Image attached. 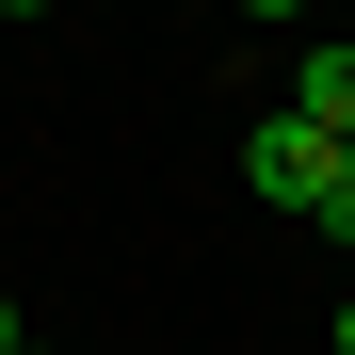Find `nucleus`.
<instances>
[{"label": "nucleus", "instance_id": "f257e3e1", "mask_svg": "<svg viewBox=\"0 0 355 355\" xmlns=\"http://www.w3.org/2000/svg\"><path fill=\"white\" fill-rule=\"evenodd\" d=\"M243 178H259V210H291V226H323V194H339V146L307 130V113H259V146H243Z\"/></svg>", "mask_w": 355, "mask_h": 355}, {"label": "nucleus", "instance_id": "20e7f679", "mask_svg": "<svg viewBox=\"0 0 355 355\" xmlns=\"http://www.w3.org/2000/svg\"><path fill=\"white\" fill-rule=\"evenodd\" d=\"M243 17H307V0H243Z\"/></svg>", "mask_w": 355, "mask_h": 355}, {"label": "nucleus", "instance_id": "423d86ee", "mask_svg": "<svg viewBox=\"0 0 355 355\" xmlns=\"http://www.w3.org/2000/svg\"><path fill=\"white\" fill-rule=\"evenodd\" d=\"M339 355H355V307H339Z\"/></svg>", "mask_w": 355, "mask_h": 355}, {"label": "nucleus", "instance_id": "f03ea898", "mask_svg": "<svg viewBox=\"0 0 355 355\" xmlns=\"http://www.w3.org/2000/svg\"><path fill=\"white\" fill-rule=\"evenodd\" d=\"M291 113H307L323 146H355V33H339V49H307V65H291Z\"/></svg>", "mask_w": 355, "mask_h": 355}, {"label": "nucleus", "instance_id": "7ed1b4c3", "mask_svg": "<svg viewBox=\"0 0 355 355\" xmlns=\"http://www.w3.org/2000/svg\"><path fill=\"white\" fill-rule=\"evenodd\" d=\"M323 226H339V243H355V146H339V194H323Z\"/></svg>", "mask_w": 355, "mask_h": 355}, {"label": "nucleus", "instance_id": "39448f33", "mask_svg": "<svg viewBox=\"0 0 355 355\" xmlns=\"http://www.w3.org/2000/svg\"><path fill=\"white\" fill-rule=\"evenodd\" d=\"M0 355H17V307H0Z\"/></svg>", "mask_w": 355, "mask_h": 355}, {"label": "nucleus", "instance_id": "0eeeda50", "mask_svg": "<svg viewBox=\"0 0 355 355\" xmlns=\"http://www.w3.org/2000/svg\"><path fill=\"white\" fill-rule=\"evenodd\" d=\"M17 355H33V339H17Z\"/></svg>", "mask_w": 355, "mask_h": 355}]
</instances>
